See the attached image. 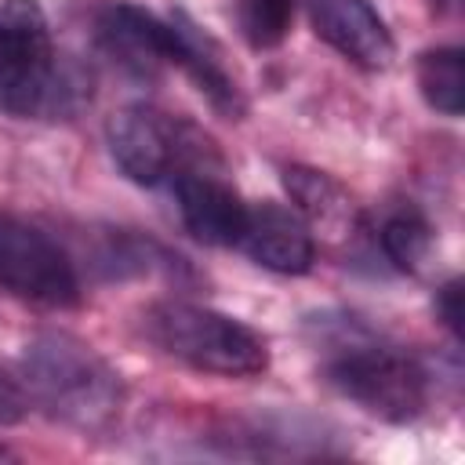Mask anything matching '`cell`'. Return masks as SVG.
Wrapping results in <instances>:
<instances>
[{
  "label": "cell",
  "mask_w": 465,
  "mask_h": 465,
  "mask_svg": "<svg viewBox=\"0 0 465 465\" xmlns=\"http://www.w3.org/2000/svg\"><path fill=\"white\" fill-rule=\"evenodd\" d=\"M18 374L44 414L84 432L109 429L124 407V381L116 367L94 345L65 331L29 338Z\"/></svg>",
  "instance_id": "cell-1"
},
{
  "label": "cell",
  "mask_w": 465,
  "mask_h": 465,
  "mask_svg": "<svg viewBox=\"0 0 465 465\" xmlns=\"http://www.w3.org/2000/svg\"><path fill=\"white\" fill-rule=\"evenodd\" d=\"M0 22L11 33V58L0 69V109L11 116H69L91 98V76L58 62L44 7L4 0Z\"/></svg>",
  "instance_id": "cell-2"
},
{
  "label": "cell",
  "mask_w": 465,
  "mask_h": 465,
  "mask_svg": "<svg viewBox=\"0 0 465 465\" xmlns=\"http://www.w3.org/2000/svg\"><path fill=\"white\" fill-rule=\"evenodd\" d=\"M142 327L160 352L203 374L254 378L269 367V341L254 327L196 302H156L145 309Z\"/></svg>",
  "instance_id": "cell-3"
},
{
  "label": "cell",
  "mask_w": 465,
  "mask_h": 465,
  "mask_svg": "<svg viewBox=\"0 0 465 465\" xmlns=\"http://www.w3.org/2000/svg\"><path fill=\"white\" fill-rule=\"evenodd\" d=\"M323 381L363 414L389 425L414 421L429 403V371L421 360L374 338L338 341L323 360Z\"/></svg>",
  "instance_id": "cell-4"
},
{
  "label": "cell",
  "mask_w": 465,
  "mask_h": 465,
  "mask_svg": "<svg viewBox=\"0 0 465 465\" xmlns=\"http://www.w3.org/2000/svg\"><path fill=\"white\" fill-rule=\"evenodd\" d=\"M0 287L47 309H73L80 302L69 254L47 232L18 218H0Z\"/></svg>",
  "instance_id": "cell-5"
},
{
  "label": "cell",
  "mask_w": 465,
  "mask_h": 465,
  "mask_svg": "<svg viewBox=\"0 0 465 465\" xmlns=\"http://www.w3.org/2000/svg\"><path fill=\"white\" fill-rule=\"evenodd\" d=\"M196 131L189 124L171 120L167 113L153 105H124L105 120V145L113 163L124 178L134 185H156L163 182L189 153H200L193 145Z\"/></svg>",
  "instance_id": "cell-6"
},
{
  "label": "cell",
  "mask_w": 465,
  "mask_h": 465,
  "mask_svg": "<svg viewBox=\"0 0 465 465\" xmlns=\"http://www.w3.org/2000/svg\"><path fill=\"white\" fill-rule=\"evenodd\" d=\"M98 40L134 76H156L163 65L178 58L174 22L156 18L138 4H109L98 15Z\"/></svg>",
  "instance_id": "cell-7"
},
{
  "label": "cell",
  "mask_w": 465,
  "mask_h": 465,
  "mask_svg": "<svg viewBox=\"0 0 465 465\" xmlns=\"http://www.w3.org/2000/svg\"><path fill=\"white\" fill-rule=\"evenodd\" d=\"M309 18L316 36L360 69H385L396 58V40L371 0H312Z\"/></svg>",
  "instance_id": "cell-8"
},
{
  "label": "cell",
  "mask_w": 465,
  "mask_h": 465,
  "mask_svg": "<svg viewBox=\"0 0 465 465\" xmlns=\"http://www.w3.org/2000/svg\"><path fill=\"white\" fill-rule=\"evenodd\" d=\"M174 200H178V214H182V225L200 240V243H211V247H240V236H243V225H247V207L240 200V193L211 174L207 167L203 171H178L174 178Z\"/></svg>",
  "instance_id": "cell-9"
},
{
  "label": "cell",
  "mask_w": 465,
  "mask_h": 465,
  "mask_svg": "<svg viewBox=\"0 0 465 465\" xmlns=\"http://www.w3.org/2000/svg\"><path fill=\"white\" fill-rule=\"evenodd\" d=\"M240 247L251 254V262L283 276H302L316 262V240L309 225L294 207H283L276 200H262L247 207Z\"/></svg>",
  "instance_id": "cell-10"
},
{
  "label": "cell",
  "mask_w": 465,
  "mask_h": 465,
  "mask_svg": "<svg viewBox=\"0 0 465 465\" xmlns=\"http://www.w3.org/2000/svg\"><path fill=\"white\" fill-rule=\"evenodd\" d=\"M283 189L294 200V211L309 225L312 240L323 236L327 243H352L360 236V207L349 196V189L331 178L320 167L287 163L283 167Z\"/></svg>",
  "instance_id": "cell-11"
},
{
  "label": "cell",
  "mask_w": 465,
  "mask_h": 465,
  "mask_svg": "<svg viewBox=\"0 0 465 465\" xmlns=\"http://www.w3.org/2000/svg\"><path fill=\"white\" fill-rule=\"evenodd\" d=\"M174 33H178V58L174 65L189 73V80L200 87V94H207V102L225 113V116H240L243 113V94L236 76L225 69L218 44L211 36H203L185 15H174Z\"/></svg>",
  "instance_id": "cell-12"
},
{
  "label": "cell",
  "mask_w": 465,
  "mask_h": 465,
  "mask_svg": "<svg viewBox=\"0 0 465 465\" xmlns=\"http://www.w3.org/2000/svg\"><path fill=\"white\" fill-rule=\"evenodd\" d=\"M414 80L429 109L461 116L465 109V54L461 47H429L414 62Z\"/></svg>",
  "instance_id": "cell-13"
},
{
  "label": "cell",
  "mask_w": 465,
  "mask_h": 465,
  "mask_svg": "<svg viewBox=\"0 0 465 465\" xmlns=\"http://www.w3.org/2000/svg\"><path fill=\"white\" fill-rule=\"evenodd\" d=\"M378 247L385 254V262L400 272H421L425 262L436 251V232L429 225V218L414 207L392 211L381 229H378Z\"/></svg>",
  "instance_id": "cell-14"
},
{
  "label": "cell",
  "mask_w": 465,
  "mask_h": 465,
  "mask_svg": "<svg viewBox=\"0 0 465 465\" xmlns=\"http://www.w3.org/2000/svg\"><path fill=\"white\" fill-rule=\"evenodd\" d=\"M298 0H236V25L258 51L280 47L291 33Z\"/></svg>",
  "instance_id": "cell-15"
},
{
  "label": "cell",
  "mask_w": 465,
  "mask_h": 465,
  "mask_svg": "<svg viewBox=\"0 0 465 465\" xmlns=\"http://www.w3.org/2000/svg\"><path fill=\"white\" fill-rule=\"evenodd\" d=\"M33 400H29V389L22 381V374H15L11 367L0 363V425H15L29 414Z\"/></svg>",
  "instance_id": "cell-16"
},
{
  "label": "cell",
  "mask_w": 465,
  "mask_h": 465,
  "mask_svg": "<svg viewBox=\"0 0 465 465\" xmlns=\"http://www.w3.org/2000/svg\"><path fill=\"white\" fill-rule=\"evenodd\" d=\"M436 316H440V323H443L454 338H461V280H458V276L447 280V283L436 291Z\"/></svg>",
  "instance_id": "cell-17"
},
{
  "label": "cell",
  "mask_w": 465,
  "mask_h": 465,
  "mask_svg": "<svg viewBox=\"0 0 465 465\" xmlns=\"http://www.w3.org/2000/svg\"><path fill=\"white\" fill-rule=\"evenodd\" d=\"M7 58H11V33H7L4 22H0V69L7 65Z\"/></svg>",
  "instance_id": "cell-18"
},
{
  "label": "cell",
  "mask_w": 465,
  "mask_h": 465,
  "mask_svg": "<svg viewBox=\"0 0 465 465\" xmlns=\"http://www.w3.org/2000/svg\"><path fill=\"white\" fill-rule=\"evenodd\" d=\"M0 458H15V454H11V450H7V447H0Z\"/></svg>",
  "instance_id": "cell-19"
},
{
  "label": "cell",
  "mask_w": 465,
  "mask_h": 465,
  "mask_svg": "<svg viewBox=\"0 0 465 465\" xmlns=\"http://www.w3.org/2000/svg\"><path fill=\"white\" fill-rule=\"evenodd\" d=\"M429 4H432V7H436V11H440V7H443V0H429Z\"/></svg>",
  "instance_id": "cell-20"
}]
</instances>
